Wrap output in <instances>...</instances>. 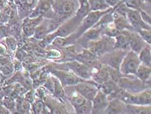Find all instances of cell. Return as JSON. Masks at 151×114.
I'll return each mask as SVG.
<instances>
[{"mask_svg":"<svg viewBox=\"0 0 151 114\" xmlns=\"http://www.w3.org/2000/svg\"><path fill=\"white\" fill-rule=\"evenodd\" d=\"M27 101H28L29 102H33L35 101L34 99V94H32V93L29 92L25 95V99Z\"/></svg>","mask_w":151,"mask_h":114,"instance_id":"obj_33","label":"cell"},{"mask_svg":"<svg viewBox=\"0 0 151 114\" xmlns=\"http://www.w3.org/2000/svg\"><path fill=\"white\" fill-rule=\"evenodd\" d=\"M138 57L141 63L145 65L147 67L151 66V51L150 44H147L142 50L138 53Z\"/></svg>","mask_w":151,"mask_h":114,"instance_id":"obj_23","label":"cell"},{"mask_svg":"<svg viewBox=\"0 0 151 114\" xmlns=\"http://www.w3.org/2000/svg\"><path fill=\"white\" fill-rule=\"evenodd\" d=\"M32 110L35 113H44L45 111V104L42 100H35L32 104Z\"/></svg>","mask_w":151,"mask_h":114,"instance_id":"obj_25","label":"cell"},{"mask_svg":"<svg viewBox=\"0 0 151 114\" xmlns=\"http://www.w3.org/2000/svg\"><path fill=\"white\" fill-rule=\"evenodd\" d=\"M44 19L43 16L37 18H29V16L25 17L23 20L22 30L24 33L27 37L33 36L36 28L40 24Z\"/></svg>","mask_w":151,"mask_h":114,"instance_id":"obj_14","label":"cell"},{"mask_svg":"<svg viewBox=\"0 0 151 114\" xmlns=\"http://www.w3.org/2000/svg\"><path fill=\"white\" fill-rule=\"evenodd\" d=\"M115 38L103 36L96 41L89 42L87 46L89 50L96 55H103L106 52L114 49Z\"/></svg>","mask_w":151,"mask_h":114,"instance_id":"obj_4","label":"cell"},{"mask_svg":"<svg viewBox=\"0 0 151 114\" xmlns=\"http://www.w3.org/2000/svg\"><path fill=\"white\" fill-rule=\"evenodd\" d=\"M140 63L138 54L132 50H130L127 52L121 61L119 70V73L124 76H134L136 74Z\"/></svg>","mask_w":151,"mask_h":114,"instance_id":"obj_3","label":"cell"},{"mask_svg":"<svg viewBox=\"0 0 151 114\" xmlns=\"http://www.w3.org/2000/svg\"><path fill=\"white\" fill-rule=\"evenodd\" d=\"M101 36V27H92L83 33L77 41H79L83 45H87L89 42L97 40Z\"/></svg>","mask_w":151,"mask_h":114,"instance_id":"obj_16","label":"cell"},{"mask_svg":"<svg viewBox=\"0 0 151 114\" xmlns=\"http://www.w3.org/2000/svg\"><path fill=\"white\" fill-rule=\"evenodd\" d=\"M120 32H122L123 34L126 35L130 50L135 52L137 54L147 44L143 40L138 33L136 31L126 29V30L121 31Z\"/></svg>","mask_w":151,"mask_h":114,"instance_id":"obj_10","label":"cell"},{"mask_svg":"<svg viewBox=\"0 0 151 114\" xmlns=\"http://www.w3.org/2000/svg\"><path fill=\"white\" fill-rule=\"evenodd\" d=\"M73 87L82 96L91 101L93 100L99 90V87L96 81L90 80L78 83Z\"/></svg>","mask_w":151,"mask_h":114,"instance_id":"obj_9","label":"cell"},{"mask_svg":"<svg viewBox=\"0 0 151 114\" xmlns=\"http://www.w3.org/2000/svg\"><path fill=\"white\" fill-rule=\"evenodd\" d=\"M37 1L38 0H15L19 15L28 16Z\"/></svg>","mask_w":151,"mask_h":114,"instance_id":"obj_17","label":"cell"},{"mask_svg":"<svg viewBox=\"0 0 151 114\" xmlns=\"http://www.w3.org/2000/svg\"><path fill=\"white\" fill-rule=\"evenodd\" d=\"M126 17L134 31L140 29H150V25L143 20L139 11L130 9L126 14Z\"/></svg>","mask_w":151,"mask_h":114,"instance_id":"obj_11","label":"cell"},{"mask_svg":"<svg viewBox=\"0 0 151 114\" xmlns=\"http://www.w3.org/2000/svg\"><path fill=\"white\" fill-rule=\"evenodd\" d=\"M127 52L121 49H112L101 55V62L103 65L119 71L121 61Z\"/></svg>","mask_w":151,"mask_h":114,"instance_id":"obj_6","label":"cell"},{"mask_svg":"<svg viewBox=\"0 0 151 114\" xmlns=\"http://www.w3.org/2000/svg\"><path fill=\"white\" fill-rule=\"evenodd\" d=\"M123 1V0H106V3L108 4L110 7H115L117 4H119V3Z\"/></svg>","mask_w":151,"mask_h":114,"instance_id":"obj_32","label":"cell"},{"mask_svg":"<svg viewBox=\"0 0 151 114\" xmlns=\"http://www.w3.org/2000/svg\"><path fill=\"white\" fill-rule=\"evenodd\" d=\"M112 7H110L105 11H90L88 14L85 16L81 21L79 27L75 31V34L77 35L78 38L81 37V35L88 30V29L93 27L96 25L97 22L99 20V19L103 16L104 14L112 10Z\"/></svg>","mask_w":151,"mask_h":114,"instance_id":"obj_5","label":"cell"},{"mask_svg":"<svg viewBox=\"0 0 151 114\" xmlns=\"http://www.w3.org/2000/svg\"><path fill=\"white\" fill-rule=\"evenodd\" d=\"M127 112V104L116 98L108 101L104 113H124Z\"/></svg>","mask_w":151,"mask_h":114,"instance_id":"obj_15","label":"cell"},{"mask_svg":"<svg viewBox=\"0 0 151 114\" xmlns=\"http://www.w3.org/2000/svg\"><path fill=\"white\" fill-rule=\"evenodd\" d=\"M108 95L99 89L91 100V113H104L108 104Z\"/></svg>","mask_w":151,"mask_h":114,"instance_id":"obj_12","label":"cell"},{"mask_svg":"<svg viewBox=\"0 0 151 114\" xmlns=\"http://www.w3.org/2000/svg\"><path fill=\"white\" fill-rule=\"evenodd\" d=\"M143 40L148 44H151V32L150 29H140L137 31Z\"/></svg>","mask_w":151,"mask_h":114,"instance_id":"obj_26","label":"cell"},{"mask_svg":"<svg viewBox=\"0 0 151 114\" xmlns=\"http://www.w3.org/2000/svg\"><path fill=\"white\" fill-rule=\"evenodd\" d=\"M90 11H105L110 8L106 0H88Z\"/></svg>","mask_w":151,"mask_h":114,"instance_id":"obj_24","label":"cell"},{"mask_svg":"<svg viewBox=\"0 0 151 114\" xmlns=\"http://www.w3.org/2000/svg\"><path fill=\"white\" fill-rule=\"evenodd\" d=\"M150 105H136V104H127V112L128 113L134 114H150Z\"/></svg>","mask_w":151,"mask_h":114,"instance_id":"obj_19","label":"cell"},{"mask_svg":"<svg viewBox=\"0 0 151 114\" xmlns=\"http://www.w3.org/2000/svg\"><path fill=\"white\" fill-rule=\"evenodd\" d=\"M6 47L3 44L0 43V55L5 54H6Z\"/></svg>","mask_w":151,"mask_h":114,"instance_id":"obj_34","label":"cell"},{"mask_svg":"<svg viewBox=\"0 0 151 114\" xmlns=\"http://www.w3.org/2000/svg\"><path fill=\"white\" fill-rule=\"evenodd\" d=\"M151 69L150 67H147L145 65L140 63L136 70L135 76L144 84H146L150 80Z\"/></svg>","mask_w":151,"mask_h":114,"instance_id":"obj_18","label":"cell"},{"mask_svg":"<svg viewBox=\"0 0 151 114\" xmlns=\"http://www.w3.org/2000/svg\"><path fill=\"white\" fill-rule=\"evenodd\" d=\"M67 68H64L65 70H69L80 77L83 80H91L92 78L91 68L88 65L82 63L77 60L68 61L62 64Z\"/></svg>","mask_w":151,"mask_h":114,"instance_id":"obj_7","label":"cell"},{"mask_svg":"<svg viewBox=\"0 0 151 114\" xmlns=\"http://www.w3.org/2000/svg\"><path fill=\"white\" fill-rule=\"evenodd\" d=\"M52 0H38L37 4L29 15V18L44 16L51 9Z\"/></svg>","mask_w":151,"mask_h":114,"instance_id":"obj_13","label":"cell"},{"mask_svg":"<svg viewBox=\"0 0 151 114\" xmlns=\"http://www.w3.org/2000/svg\"><path fill=\"white\" fill-rule=\"evenodd\" d=\"M52 82H53V91H52V94L57 98V99L60 101V102H64V97H65V91L64 86L57 78L52 76H51Z\"/></svg>","mask_w":151,"mask_h":114,"instance_id":"obj_21","label":"cell"},{"mask_svg":"<svg viewBox=\"0 0 151 114\" xmlns=\"http://www.w3.org/2000/svg\"><path fill=\"white\" fill-rule=\"evenodd\" d=\"M141 16L143 19V20L145 22L146 24H149L150 25V23H151V18H150V15L149 13H148L147 12L143 11V10L141 9L139 11Z\"/></svg>","mask_w":151,"mask_h":114,"instance_id":"obj_29","label":"cell"},{"mask_svg":"<svg viewBox=\"0 0 151 114\" xmlns=\"http://www.w3.org/2000/svg\"><path fill=\"white\" fill-rule=\"evenodd\" d=\"M78 7V0H52L51 9L44 18L53 20L61 25L73 17Z\"/></svg>","mask_w":151,"mask_h":114,"instance_id":"obj_1","label":"cell"},{"mask_svg":"<svg viewBox=\"0 0 151 114\" xmlns=\"http://www.w3.org/2000/svg\"><path fill=\"white\" fill-rule=\"evenodd\" d=\"M66 96L76 113H90L91 112V101L86 99L75 90L73 86H64Z\"/></svg>","mask_w":151,"mask_h":114,"instance_id":"obj_2","label":"cell"},{"mask_svg":"<svg viewBox=\"0 0 151 114\" xmlns=\"http://www.w3.org/2000/svg\"><path fill=\"white\" fill-rule=\"evenodd\" d=\"M6 44L7 47L12 51H15L17 49V41L12 37H7L5 39Z\"/></svg>","mask_w":151,"mask_h":114,"instance_id":"obj_27","label":"cell"},{"mask_svg":"<svg viewBox=\"0 0 151 114\" xmlns=\"http://www.w3.org/2000/svg\"><path fill=\"white\" fill-rule=\"evenodd\" d=\"M51 73L52 76L58 78L64 87L74 86L75 84L86 80L82 79L73 72L69 70L52 68L51 70Z\"/></svg>","mask_w":151,"mask_h":114,"instance_id":"obj_8","label":"cell"},{"mask_svg":"<svg viewBox=\"0 0 151 114\" xmlns=\"http://www.w3.org/2000/svg\"><path fill=\"white\" fill-rule=\"evenodd\" d=\"M3 104L7 108H13L14 107V103L13 102V100L8 97H6L3 100Z\"/></svg>","mask_w":151,"mask_h":114,"instance_id":"obj_31","label":"cell"},{"mask_svg":"<svg viewBox=\"0 0 151 114\" xmlns=\"http://www.w3.org/2000/svg\"><path fill=\"white\" fill-rule=\"evenodd\" d=\"M20 107H21V110L23 112H27V111H29L31 108V106H30V102H29L28 101L25 100L24 101L21 103L20 104Z\"/></svg>","mask_w":151,"mask_h":114,"instance_id":"obj_30","label":"cell"},{"mask_svg":"<svg viewBox=\"0 0 151 114\" xmlns=\"http://www.w3.org/2000/svg\"><path fill=\"white\" fill-rule=\"evenodd\" d=\"M114 38L115 43L114 49H121V50H124L126 51L130 50L127 37L122 32H119V34L116 35Z\"/></svg>","mask_w":151,"mask_h":114,"instance_id":"obj_20","label":"cell"},{"mask_svg":"<svg viewBox=\"0 0 151 114\" xmlns=\"http://www.w3.org/2000/svg\"><path fill=\"white\" fill-rule=\"evenodd\" d=\"M78 7L75 12V17L80 21L83 20V19L86 16L88 12L90 11L89 3L88 0H78Z\"/></svg>","mask_w":151,"mask_h":114,"instance_id":"obj_22","label":"cell"},{"mask_svg":"<svg viewBox=\"0 0 151 114\" xmlns=\"http://www.w3.org/2000/svg\"><path fill=\"white\" fill-rule=\"evenodd\" d=\"M62 56V52L57 48L51 49L47 52V57L50 59H60Z\"/></svg>","mask_w":151,"mask_h":114,"instance_id":"obj_28","label":"cell"}]
</instances>
